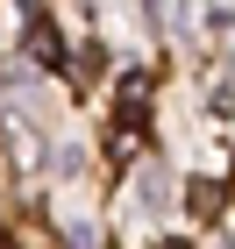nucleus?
I'll list each match as a JSON object with an SVG mask.
<instances>
[{
	"label": "nucleus",
	"mask_w": 235,
	"mask_h": 249,
	"mask_svg": "<svg viewBox=\"0 0 235 249\" xmlns=\"http://www.w3.org/2000/svg\"><path fill=\"white\" fill-rule=\"evenodd\" d=\"M185 199H193V213H199V221H214V213H221V185H214V178H199Z\"/></svg>",
	"instance_id": "obj_1"
},
{
	"label": "nucleus",
	"mask_w": 235,
	"mask_h": 249,
	"mask_svg": "<svg viewBox=\"0 0 235 249\" xmlns=\"http://www.w3.org/2000/svg\"><path fill=\"white\" fill-rule=\"evenodd\" d=\"M164 249H171V242H164Z\"/></svg>",
	"instance_id": "obj_2"
}]
</instances>
